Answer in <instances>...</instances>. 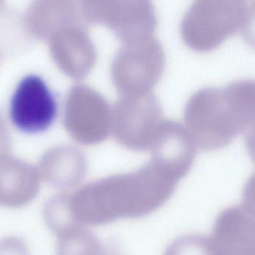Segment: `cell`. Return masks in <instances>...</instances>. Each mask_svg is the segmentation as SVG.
Masks as SVG:
<instances>
[{"mask_svg": "<svg viewBox=\"0 0 255 255\" xmlns=\"http://www.w3.org/2000/svg\"><path fill=\"white\" fill-rule=\"evenodd\" d=\"M180 180L150 160L136 171L113 174L68 192L70 213L76 224L86 228L142 217L163 205Z\"/></svg>", "mask_w": 255, "mask_h": 255, "instance_id": "obj_1", "label": "cell"}, {"mask_svg": "<svg viewBox=\"0 0 255 255\" xmlns=\"http://www.w3.org/2000/svg\"><path fill=\"white\" fill-rule=\"evenodd\" d=\"M255 113V82L239 80L195 92L185 107L184 122L196 147L210 151L252 132Z\"/></svg>", "mask_w": 255, "mask_h": 255, "instance_id": "obj_2", "label": "cell"}, {"mask_svg": "<svg viewBox=\"0 0 255 255\" xmlns=\"http://www.w3.org/2000/svg\"><path fill=\"white\" fill-rule=\"evenodd\" d=\"M253 0H198L180 23L185 44L197 52L211 51L234 35H247L255 17Z\"/></svg>", "mask_w": 255, "mask_h": 255, "instance_id": "obj_3", "label": "cell"}, {"mask_svg": "<svg viewBox=\"0 0 255 255\" xmlns=\"http://www.w3.org/2000/svg\"><path fill=\"white\" fill-rule=\"evenodd\" d=\"M165 55L154 36L125 43L111 67L114 86L122 95L147 93L163 74Z\"/></svg>", "mask_w": 255, "mask_h": 255, "instance_id": "obj_4", "label": "cell"}, {"mask_svg": "<svg viewBox=\"0 0 255 255\" xmlns=\"http://www.w3.org/2000/svg\"><path fill=\"white\" fill-rule=\"evenodd\" d=\"M162 110L151 92L121 95L111 112V132L123 147L133 150L150 149Z\"/></svg>", "mask_w": 255, "mask_h": 255, "instance_id": "obj_5", "label": "cell"}, {"mask_svg": "<svg viewBox=\"0 0 255 255\" xmlns=\"http://www.w3.org/2000/svg\"><path fill=\"white\" fill-rule=\"evenodd\" d=\"M83 13L88 22L105 25L124 43L152 36L157 26L154 6L147 0L89 1Z\"/></svg>", "mask_w": 255, "mask_h": 255, "instance_id": "obj_6", "label": "cell"}, {"mask_svg": "<svg viewBox=\"0 0 255 255\" xmlns=\"http://www.w3.org/2000/svg\"><path fill=\"white\" fill-rule=\"evenodd\" d=\"M56 113V98L41 77L30 74L20 80L10 103V116L18 129L41 132L52 125Z\"/></svg>", "mask_w": 255, "mask_h": 255, "instance_id": "obj_7", "label": "cell"}, {"mask_svg": "<svg viewBox=\"0 0 255 255\" xmlns=\"http://www.w3.org/2000/svg\"><path fill=\"white\" fill-rule=\"evenodd\" d=\"M254 204L225 209L216 218L210 236L211 255H255Z\"/></svg>", "mask_w": 255, "mask_h": 255, "instance_id": "obj_8", "label": "cell"}, {"mask_svg": "<svg viewBox=\"0 0 255 255\" xmlns=\"http://www.w3.org/2000/svg\"><path fill=\"white\" fill-rule=\"evenodd\" d=\"M71 104V127L76 138L86 144L107 139L111 132V107L97 91L88 86L76 88Z\"/></svg>", "mask_w": 255, "mask_h": 255, "instance_id": "obj_9", "label": "cell"}, {"mask_svg": "<svg viewBox=\"0 0 255 255\" xmlns=\"http://www.w3.org/2000/svg\"><path fill=\"white\" fill-rule=\"evenodd\" d=\"M150 160L183 178L190 171L197 147L193 138L180 122L162 121L149 149Z\"/></svg>", "mask_w": 255, "mask_h": 255, "instance_id": "obj_10", "label": "cell"}, {"mask_svg": "<svg viewBox=\"0 0 255 255\" xmlns=\"http://www.w3.org/2000/svg\"><path fill=\"white\" fill-rule=\"evenodd\" d=\"M41 186L37 170L24 161L0 155V206L19 208L38 195Z\"/></svg>", "mask_w": 255, "mask_h": 255, "instance_id": "obj_11", "label": "cell"}, {"mask_svg": "<svg viewBox=\"0 0 255 255\" xmlns=\"http://www.w3.org/2000/svg\"><path fill=\"white\" fill-rule=\"evenodd\" d=\"M39 168L47 183L59 189H72L84 179L87 162L84 155L75 149H59L44 155Z\"/></svg>", "mask_w": 255, "mask_h": 255, "instance_id": "obj_12", "label": "cell"}, {"mask_svg": "<svg viewBox=\"0 0 255 255\" xmlns=\"http://www.w3.org/2000/svg\"><path fill=\"white\" fill-rule=\"evenodd\" d=\"M164 255H211L210 237L198 234L182 236L168 246Z\"/></svg>", "mask_w": 255, "mask_h": 255, "instance_id": "obj_13", "label": "cell"}, {"mask_svg": "<svg viewBox=\"0 0 255 255\" xmlns=\"http://www.w3.org/2000/svg\"><path fill=\"white\" fill-rule=\"evenodd\" d=\"M0 255H30L29 249L22 239L7 237L0 240Z\"/></svg>", "mask_w": 255, "mask_h": 255, "instance_id": "obj_14", "label": "cell"}, {"mask_svg": "<svg viewBox=\"0 0 255 255\" xmlns=\"http://www.w3.org/2000/svg\"><path fill=\"white\" fill-rule=\"evenodd\" d=\"M91 255H119V254L113 245L104 243L102 247Z\"/></svg>", "mask_w": 255, "mask_h": 255, "instance_id": "obj_15", "label": "cell"}]
</instances>
